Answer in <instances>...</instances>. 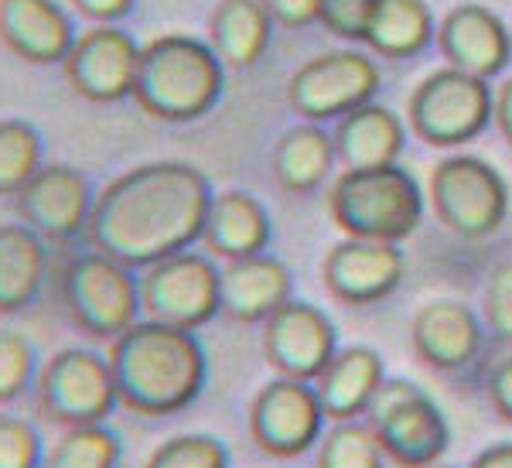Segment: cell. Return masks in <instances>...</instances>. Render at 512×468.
Here are the masks:
<instances>
[{
    "label": "cell",
    "instance_id": "26",
    "mask_svg": "<svg viewBox=\"0 0 512 468\" xmlns=\"http://www.w3.org/2000/svg\"><path fill=\"white\" fill-rule=\"evenodd\" d=\"M335 141L321 123H297L274 147V178L284 192L308 195L328 182L335 168Z\"/></svg>",
    "mask_w": 512,
    "mask_h": 468
},
{
    "label": "cell",
    "instance_id": "27",
    "mask_svg": "<svg viewBox=\"0 0 512 468\" xmlns=\"http://www.w3.org/2000/svg\"><path fill=\"white\" fill-rule=\"evenodd\" d=\"M434 31L427 0H373L362 45H369L383 59H410L431 45Z\"/></svg>",
    "mask_w": 512,
    "mask_h": 468
},
{
    "label": "cell",
    "instance_id": "21",
    "mask_svg": "<svg viewBox=\"0 0 512 468\" xmlns=\"http://www.w3.org/2000/svg\"><path fill=\"white\" fill-rule=\"evenodd\" d=\"M386 380L383 356L373 346H345L332 356V363L321 369L315 387L321 410L332 424L359 421L373 404L379 383Z\"/></svg>",
    "mask_w": 512,
    "mask_h": 468
},
{
    "label": "cell",
    "instance_id": "29",
    "mask_svg": "<svg viewBox=\"0 0 512 468\" xmlns=\"http://www.w3.org/2000/svg\"><path fill=\"white\" fill-rule=\"evenodd\" d=\"M45 164V141L35 123L0 120V195H18Z\"/></svg>",
    "mask_w": 512,
    "mask_h": 468
},
{
    "label": "cell",
    "instance_id": "2",
    "mask_svg": "<svg viewBox=\"0 0 512 468\" xmlns=\"http://www.w3.org/2000/svg\"><path fill=\"white\" fill-rule=\"evenodd\" d=\"M110 373L120 407L140 417H171L192 407L209 380V359L195 332L140 318L110 342Z\"/></svg>",
    "mask_w": 512,
    "mask_h": 468
},
{
    "label": "cell",
    "instance_id": "7",
    "mask_svg": "<svg viewBox=\"0 0 512 468\" xmlns=\"http://www.w3.org/2000/svg\"><path fill=\"white\" fill-rule=\"evenodd\" d=\"M434 216L461 240H485L506 223L509 185L485 158L451 154L431 171Z\"/></svg>",
    "mask_w": 512,
    "mask_h": 468
},
{
    "label": "cell",
    "instance_id": "30",
    "mask_svg": "<svg viewBox=\"0 0 512 468\" xmlns=\"http://www.w3.org/2000/svg\"><path fill=\"white\" fill-rule=\"evenodd\" d=\"M315 468H386V455L366 421H345L321 434Z\"/></svg>",
    "mask_w": 512,
    "mask_h": 468
},
{
    "label": "cell",
    "instance_id": "9",
    "mask_svg": "<svg viewBox=\"0 0 512 468\" xmlns=\"http://www.w3.org/2000/svg\"><path fill=\"white\" fill-rule=\"evenodd\" d=\"M410 130L431 147L468 144L492 123V86L465 72L434 69L414 86L407 100Z\"/></svg>",
    "mask_w": 512,
    "mask_h": 468
},
{
    "label": "cell",
    "instance_id": "8",
    "mask_svg": "<svg viewBox=\"0 0 512 468\" xmlns=\"http://www.w3.org/2000/svg\"><path fill=\"white\" fill-rule=\"evenodd\" d=\"M35 397L41 414L62 428L106 424V417L120 404L110 359L86 346H69L48 356L45 366H38Z\"/></svg>",
    "mask_w": 512,
    "mask_h": 468
},
{
    "label": "cell",
    "instance_id": "37",
    "mask_svg": "<svg viewBox=\"0 0 512 468\" xmlns=\"http://www.w3.org/2000/svg\"><path fill=\"white\" fill-rule=\"evenodd\" d=\"M489 404L506 424H512V356L502 359L489 376Z\"/></svg>",
    "mask_w": 512,
    "mask_h": 468
},
{
    "label": "cell",
    "instance_id": "19",
    "mask_svg": "<svg viewBox=\"0 0 512 468\" xmlns=\"http://www.w3.org/2000/svg\"><path fill=\"white\" fill-rule=\"evenodd\" d=\"M79 28L59 0H0V41L31 65H62Z\"/></svg>",
    "mask_w": 512,
    "mask_h": 468
},
{
    "label": "cell",
    "instance_id": "25",
    "mask_svg": "<svg viewBox=\"0 0 512 468\" xmlns=\"http://www.w3.org/2000/svg\"><path fill=\"white\" fill-rule=\"evenodd\" d=\"M274 38V21L256 0H219L209 14V48L226 69H250Z\"/></svg>",
    "mask_w": 512,
    "mask_h": 468
},
{
    "label": "cell",
    "instance_id": "20",
    "mask_svg": "<svg viewBox=\"0 0 512 468\" xmlns=\"http://www.w3.org/2000/svg\"><path fill=\"white\" fill-rule=\"evenodd\" d=\"M294 294V277L284 260L270 253L229 260L219 270V305L222 315L243 325H263Z\"/></svg>",
    "mask_w": 512,
    "mask_h": 468
},
{
    "label": "cell",
    "instance_id": "40",
    "mask_svg": "<svg viewBox=\"0 0 512 468\" xmlns=\"http://www.w3.org/2000/svg\"><path fill=\"white\" fill-rule=\"evenodd\" d=\"M468 468H512V441H499V445L482 448Z\"/></svg>",
    "mask_w": 512,
    "mask_h": 468
},
{
    "label": "cell",
    "instance_id": "38",
    "mask_svg": "<svg viewBox=\"0 0 512 468\" xmlns=\"http://www.w3.org/2000/svg\"><path fill=\"white\" fill-rule=\"evenodd\" d=\"M69 4L93 24H117L134 11L137 0H69Z\"/></svg>",
    "mask_w": 512,
    "mask_h": 468
},
{
    "label": "cell",
    "instance_id": "11",
    "mask_svg": "<svg viewBox=\"0 0 512 468\" xmlns=\"http://www.w3.org/2000/svg\"><path fill=\"white\" fill-rule=\"evenodd\" d=\"M379 93V69L355 48H332L297 65L287 82V103L308 123L342 120L352 110L373 103Z\"/></svg>",
    "mask_w": 512,
    "mask_h": 468
},
{
    "label": "cell",
    "instance_id": "6",
    "mask_svg": "<svg viewBox=\"0 0 512 468\" xmlns=\"http://www.w3.org/2000/svg\"><path fill=\"white\" fill-rule=\"evenodd\" d=\"M386 462L396 468H434L451 445V428L431 393L410 380H383L366 410Z\"/></svg>",
    "mask_w": 512,
    "mask_h": 468
},
{
    "label": "cell",
    "instance_id": "15",
    "mask_svg": "<svg viewBox=\"0 0 512 468\" xmlns=\"http://www.w3.org/2000/svg\"><path fill=\"white\" fill-rule=\"evenodd\" d=\"M140 45L117 24H93L79 31L62 69L72 89L89 103H120L134 96Z\"/></svg>",
    "mask_w": 512,
    "mask_h": 468
},
{
    "label": "cell",
    "instance_id": "23",
    "mask_svg": "<svg viewBox=\"0 0 512 468\" xmlns=\"http://www.w3.org/2000/svg\"><path fill=\"white\" fill-rule=\"evenodd\" d=\"M332 141L342 168H383L400 161L407 127L390 106L366 103L335 123Z\"/></svg>",
    "mask_w": 512,
    "mask_h": 468
},
{
    "label": "cell",
    "instance_id": "39",
    "mask_svg": "<svg viewBox=\"0 0 512 468\" xmlns=\"http://www.w3.org/2000/svg\"><path fill=\"white\" fill-rule=\"evenodd\" d=\"M492 120L499 123V130H502V137L512 144V76L502 82L499 89H495V96H492Z\"/></svg>",
    "mask_w": 512,
    "mask_h": 468
},
{
    "label": "cell",
    "instance_id": "22",
    "mask_svg": "<svg viewBox=\"0 0 512 468\" xmlns=\"http://www.w3.org/2000/svg\"><path fill=\"white\" fill-rule=\"evenodd\" d=\"M274 226H270V212L263 209V202L250 192H229L212 195L209 216H205L202 243L212 257L219 260H243L256 257V253H267Z\"/></svg>",
    "mask_w": 512,
    "mask_h": 468
},
{
    "label": "cell",
    "instance_id": "17",
    "mask_svg": "<svg viewBox=\"0 0 512 468\" xmlns=\"http://www.w3.org/2000/svg\"><path fill=\"white\" fill-rule=\"evenodd\" d=\"M434 35L451 69L465 76L489 82L512 59V31L485 4H454Z\"/></svg>",
    "mask_w": 512,
    "mask_h": 468
},
{
    "label": "cell",
    "instance_id": "34",
    "mask_svg": "<svg viewBox=\"0 0 512 468\" xmlns=\"http://www.w3.org/2000/svg\"><path fill=\"white\" fill-rule=\"evenodd\" d=\"M482 305H485V322H489L495 339L512 342V260L509 264H499L489 274Z\"/></svg>",
    "mask_w": 512,
    "mask_h": 468
},
{
    "label": "cell",
    "instance_id": "35",
    "mask_svg": "<svg viewBox=\"0 0 512 468\" xmlns=\"http://www.w3.org/2000/svg\"><path fill=\"white\" fill-rule=\"evenodd\" d=\"M369 14H373V0H321L318 21L332 31L335 38L362 41L369 28Z\"/></svg>",
    "mask_w": 512,
    "mask_h": 468
},
{
    "label": "cell",
    "instance_id": "24",
    "mask_svg": "<svg viewBox=\"0 0 512 468\" xmlns=\"http://www.w3.org/2000/svg\"><path fill=\"white\" fill-rule=\"evenodd\" d=\"M48 243L24 223L0 226V315H18L38 301L48 281Z\"/></svg>",
    "mask_w": 512,
    "mask_h": 468
},
{
    "label": "cell",
    "instance_id": "31",
    "mask_svg": "<svg viewBox=\"0 0 512 468\" xmlns=\"http://www.w3.org/2000/svg\"><path fill=\"white\" fill-rule=\"evenodd\" d=\"M144 468H229V448L216 434H175L151 451Z\"/></svg>",
    "mask_w": 512,
    "mask_h": 468
},
{
    "label": "cell",
    "instance_id": "32",
    "mask_svg": "<svg viewBox=\"0 0 512 468\" xmlns=\"http://www.w3.org/2000/svg\"><path fill=\"white\" fill-rule=\"evenodd\" d=\"M38 380V352L31 339L14 328H0V404H11Z\"/></svg>",
    "mask_w": 512,
    "mask_h": 468
},
{
    "label": "cell",
    "instance_id": "33",
    "mask_svg": "<svg viewBox=\"0 0 512 468\" xmlns=\"http://www.w3.org/2000/svg\"><path fill=\"white\" fill-rule=\"evenodd\" d=\"M45 441L28 417L0 414V468H41Z\"/></svg>",
    "mask_w": 512,
    "mask_h": 468
},
{
    "label": "cell",
    "instance_id": "28",
    "mask_svg": "<svg viewBox=\"0 0 512 468\" xmlns=\"http://www.w3.org/2000/svg\"><path fill=\"white\" fill-rule=\"evenodd\" d=\"M123 445L110 424L65 428L62 438L45 451L41 468H120Z\"/></svg>",
    "mask_w": 512,
    "mask_h": 468
},
{
    "label": "cell",
    "instance_id": "14",
    "mask_svg": "<svg viewBox=\"0 0 512 468\" xmlns=\"http://www.w3.org/2000/svg\"><path fill=\"white\" fill-rule=\"evenodd\" d=\"M338 352L332 318L311 301H287L263 322V359L284 380L315 383Z\"/></svg>",
    "mask_w": 512,
    "mask_h": 468
},
{
    "label": "cell",
    "instance_id": "36",
    "mask_svg": "<svg viewBox=\"0 0 512 468\" xmlns=\"http://www.w3.org/2000/svg\"><path fill=\"white\" fill-rule=\"evenodd\" d=\"M256 4L270 14L274 24H284V28H308V24L318 21L321 0H256Z\"/></svg>",
    "mask_w": 512,
    "mask_h": 468
},
{
    "label": "cell",
    "instance_id": "5",
    "mask_svg": "<svg viewBox=\"0 0 512 468\" xmlns=\"http://www.w3.org/2000/svg\"><path fill=\"white\" fill-rule=\"evenodd\" d=\"M62 305L89 339L113 342L144 318L140 311V277L134 267L99 250H79L65 260L59 274Z\"/></svg>",
    "mask_w": 512,
    "mask_h": 468
},
{
    "label": "cell",
    "instance_id": "3",
    "mask_svg": "<svg viewBox=\"0 0 512 468\" xmlns=\"http://www.w3.org/2000/svg\"><path fill=\"white\" fill-rule=\"evenodd\" d=\"M226 89V65L195 35H158L140 45L134 100L164 123L202 120Z\"/></svg>",
    "mask_w": 512,
    "mask_h": 468
},
{
    "label": "cell",
    "instance_id": "12",
    "mask_svg": "<svg viewBox=\"0 0 512 468\" xmlns=\"http://www.w3.org/2000/svg\"><path fill=\"white\" fill-rule=\"evenodd\" d=\"M325 410L311 383L274 376L250 404V438L270 458L291 462L311 451L325 434Z\"/></svg>",
    "mask_w": 512,
    "mask_h": 468
},
{
    "label": "cell",
    "instance_id": "13",
    "mask_svg": "<svg viewBox=\"0 0 512 468\" xmlns=\"http://www.w3.org/2000/svg\"><path fill=\"white\" fill-rule=\"evenodd\" d=\"M21 223L45 243H72L86 236L96 205V185L72 164H41L38 175L14 195Z\"/></svg>",
    "mask_w": 512,
    "mask_h": 468
},
{
    "label": "cell",
    "instance_id": "10",
    "mask_svg": "<svg viewBox=\"0 0 512 468\" xmlns=\"http://www.w3.org/2000/svg\"><path fill=\"white\" fill-rule=\"evenodd\" d=\"M140 311L147 322L198 332L219 315V267L209 253L181 250L140 274Z\"/></svg>",
    "mask_w": 512,
    "mask_h": 468
},
{
    "label": "cell",
    "instance_id": "18",
    "mask_svg": "<svg viewBox=\"0 0 512 468\" xmlns=\"http://www.w3.org/2000/svg\"><path fill=\"white\" fill-rule=\"evenodd\" d=\"M410 349L437 373H458L472 366L482 349V322L454 298L427 301L410 318Z\"/></svg>",
    "mask_w": 512,
    "mask_h": 468
},
{
    "label": "cell",
    "instance_id": "16",
    "mask_svg": "<svg viewBox=\"0 0 512 468\" xmlns=\"http://www.w3.org/2000/svg\"><path fill=\"white\" fill-rule=\"evenodd\" d=\"M403 253L396 243L342 240L325 253L321 281L342 305H376L403 281Z\"/></svg>",
    "mask_w": 512,
    "mask_h": 468
},
{
    "label": "cell",
    "instance_id": "1",
    "mask_svg": "<svg viewBox=\"0 0 512 468\" xmlns=\"http://www.w3.org/2000/svg\"><path fill=\"white\" fill-rule=\"evenodd\" d=\"M212 182L188 161H144L96 192L86 243L144 270L202 240Z\"/></svg>",
    "mask_w": 512,
    "mask_h": 468
},
{
    "label": "cell",
    "instance_id": "41",
    "mask_svg": "<svg viewBox=\"0 0 512 468\" xmlns=\"http://www.w3.org/2000/svg\"><path fill=\"white\" fill-rule=\"evenodd\" d=\"M434 468H448V465H434Z\"/></svg>",
    "mask_w": 512,
    "mask_h": 468
},
{
    "label": "cell",
    "instance_id": "4",
    "mask_svg": "<svg viewBox=\"0 0 512 468\" xmlns=\"http://www.w3.org/2000/svg\"><path fill=\"white\" fill-rule=\"evenodd\" d=\"M328 212L345 240L400 243L424 219V192L400 164L345 168L328 188Z\"/></svg>",
    "mask_w": 512,
    "mask_h": 468
}]
</instances>
